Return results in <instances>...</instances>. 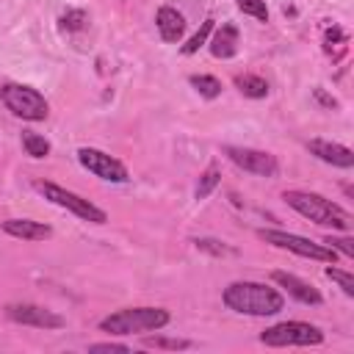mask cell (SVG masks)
Returning <instances> with one entry per match:
<instances>
[{
  "label": "cell",
  "mask_w": 354,
  "mask_h": 354,
  "mask_svg": "<svg viewBox=\"0 0 354 354\" xmlns=\"http://www.w3.org/2000/svg\"><path fill=\"white\" fill-rule=\"evenodd\" d=\"M266 243L277 246V249H288L293 254H301V257H310V260H321V263H335V249H329L326 243H315L310 238H301V235H293V232H282V230H260L257 232Z\"/></svg>",
  "instance_id": "obj_5"
},
{
  "label": "cell",
  "mask_w": 354,
  "mask_h": 354,
  "mask_svg": "<svg viewBox=\"0 0 354 354\" xmlns=\"http://www.w3.org/2000/svg\"><path fill=\"white\" fill-rule=\"evenodd\" d=\"M191 86H194L202 97H207V100H213V97L221 94V83H218L213 75H191Z\"/></svg>",
  "instance_id": "obj_18"
},
{
  "label": "cell",
  "mask_w": 354,
  "mask_h": 354,
  "mask_svg": "<svg viewBox=\"0 0 354 354\" xmlns=\"http://www.w3.org/2000/svg\"><path fill=\"white\" fill-rule=\"evenodd\" d=\"M210 53L216 58H232L238 53V28L232 22H224L216 30V36L210 39Z\"/></svg>",
  "instance_id": "obj_15"
},
{
  "label": "cell",
  "mask_w": 354,
  "mask_h": 354,
  "mask_svg": "<svg viewBox=\"0 0 354 354\" xmlns=\"http://www.w3.org/2000/svg\"><path fill=\"white\" fill-rule=\"evenodd\" d=\"M86 25V14L80 8H69L64 17H61V28L64 30H80Z\"/></svg>",
  "instance_id": "obj_25"
},
{
  "label": "cell",
  "mask_w": 354,
  "mask_h": 354,
  "mask_svg": "<svg viewBox=\"0 0 354 354\" xmlns=\"http://www.w3.org/2000/svg\"><path fill=\"white\" fill-rule=\"evenodd\" d=\"M77 160L83 169H88L91 174H97L100 180H108V183H124L127 180V169L122 160L111 158L108 152L102 149H94V147H83L77 149Z\"/></svg>",
  "instance_id": "obj_8"
},
{
  "label": "cell",
  "mask_w": 354,
  "mask_h": 354,
  "mask_svg": "<svg viewBox=\"0 0 354 354\" xmlns=\"http://www.w3.org/2000/svg\"><path fill=\"white\" fill-rule=\"evenodd\" d=\"M282 199H285L296 213H301L304 218H310V221H315V224H321V227H335V230L348 232L351 224H354L348 210H343L340 205L324 199L321 194H310V191H285Z\"/></svg>",
  "instance_id": "obj_2"
},
{
  "label": "cell",
  "mask_w": 354,
  "mask_h": 354,
  "mask_svg": "<svg viewBox=\"0 0 354 354\" xmlns=\"http://www.w3.org/2000/svg\"><path fill=\"white\" fill-rule=\"evenodd\" d=\"M310 155H315L318 160L324 163H332V166H340V169H351L354 166V152L343 144H335V141H324V138H313L307 144Z\"/></svg>",
  "instance_id": "obj_11"
},
{
  "label": "cell",
  "mask_w": 354,
  "mask_h": 354,
  "mask_svg": "<svg viewBox=\"0 0 354 354\" xmlns=\"http://www.w3.org/2000/svg\"><path fill=\"white\" fill-rule=\"evenodd\" d=\"M155 25H158V33H160L163 41H180L183 33H185V17L171 6H160L158 8Z\"/></svg>",
  "instance_id": "obj_13"
},
{
  "label": "cell",
  "mask_w": 354,
  "mask_h": 354,
  "mask_svg": "<svg viewBox=\"0 0 354 354\" xmlns=\"http://www.w3.org/2000/svg\"><path fill=\"white\" fill-rule=\"evenodd\" d=\"M313 97H315V100H318L324 108H337V100H335L332 94H326L324 88H313Z\"/></svg>",
  "instance_id": "obj_28"
},
{
  "label": "cell",
  "mask_w": 354,
  "mask_h": 354,
  "mask_svg": "<svg viewBox=\"0 0 354 354\" xmlns=\"http://www.w3.org/2000/svg\"><path fill=\"white\" fill-rule=\"evenodd\" d=\"M6 315L17 324H28V326H39V329H61L64 326V318L53 310H44L39 304H8L6 307Z\"/></svg>",
  "instance_id": "obj_10"
},
{
  "label": "cell",
  "mask_w": 354,
  "mask_h": 354,
  "mask_svg": "<svg viewBox=\"0 0 354 354\" xmlns=\"http://www.w3.org/2000/svg\"><path fill=\"white\" fill-rule=\"evenodd\" d=\"M218 183H221V171H218V166H207V169L202 171V177H199V183H196V199L210 196V191H213Z\"/></svg>",
  "instance_id": "obj_19"
},
{
  "label": "cell",
  "mask_w": 354,
  "mask_h": 354,
  "mask_svg": "<svg viewBox=\"0 0 354 354\" xmlns=\"http://www.w3.org/2000/svg\"><path fill=\"white\" fill-rule=\"evenodd\" d=\"M169 324V310L163 307H124L100 321V329L108 335H133V332H149Z\"/></svg>",
  "instance_id": "obj_3"
},
{
  "label": "cell",
  "mask_w": 354,
  "mask_h": 354,
  "mask_svg": "<svg viewBox=\"0 0 354 354\" xmlns=\"http://www.w3.org/2000/svg\"><path fill=\"white\" fill-rule=\"evenodd\" d=\"M224 155L241 166L243 171H252V174H260V177H274L279 171V163L271 152H263V149H252V147H224Z\"/></svg>",
  "instance_id": "obj_9"
},
{
  "label": "cell",
  "mask_w": 354,
  "mask_h": 354,
  "mask_svg": "<svg viewBox=\"0 0 354 354\" xmlns=\"http://www.w3.org/2000/svg\"><path fill=\"white\" fill-rule=\"evenodd\" d=\"M210 30H213V17H207V19L202 22V28H199V30H196V33L188 39V44H183V53H185V55L196 53V50H199V47L207 41V33H210Z\"/></svg>",
  "instance_id": "obj_21"
},
{
  "label": "cell",
  "mask_w": 354,
  "mask_h": 354,
  "mask_svg": "<svg viewBox=\"0 0 354 354\" xmlns=\"http://www.w3.org/2000/svg\"><path fill=\"white\" fill-rule=\"evenodd\" d=\"M326 277H329L332 282H337V285H340V290H343L346 296H354V277H351L348 271H340V268L329 266V268H326Z\"/></svg>",
  "instance_id": "obj_22"
},
{
  "label": "cell",
  "mask_w": 354,
  "mask_h": 354,
  "mask_svg": "<svg viewBox=\"0 0 354 354\" xmlns=\"http://www.w3.org/2000/svg\"><path fill=\"white\" fill-rule=\"evenodd\" d=\"M221 299L230 310L243 315H274L285 307L282 293L263 282H232L224 288Z\"/></svg>",
  "instance_id": "obj_1"
},
{
  "label": "cell",
  "mask_w": 354,
  "mask_h": 354,
  "mask_svg": "<svg viewBox=\"0 0 354 354\" xmlns=\"http://www.w3.org/2000/svg\"><path fill=\"white\" fill-rule=\"evenodd\" d=\"M144 346L147 348H169V351H180V348H191V340H183V337H144Z\"/></svg>",
  "instance_id": "obj_20"
},
{
  "label": "cell",
  "mask_w": 354,
  "mask_h": 354,
  "mask_svg": "<svg viewBox=\"0 0 354 354\" xmlns=\"http://www.w3.org/2000/svg\"><path fill=\"white\" fill-rule=\"evenodd\" d=\"M271 279H274L277 285H282V288H285L296 301H301V304H321V293H318V288H313L310 282L299 279L296 274L274 271V274H271Z\"/></svg>",
  "instance_id": "obj_12"
},
{
  "label": "cell",
  "mask_w": 354,
  "mask_h": 354,
  "mask_svg": "<svg viewBox=\"0 0 354 354\" xmlns=\"http://www.w3.org/2000/svg\"><path fill=\"white\" fill-rule=\"evenodd\" d=\"M194 243H196V249L210 252V254H216V257H221V254H235V249H230L227 243H221V241H216V238H199V241H194Z\"/></svg>",
  "instance_id": "obj_24"
},
{
  "label": "cell",
  "mask_w": 354,
  "mask_h": 354,
  "mask_svg": "<svg viewBox=\"0 0 354 354\" xmlns=\"http://www.w3.org/2000/svg\"><path fill=\"white\" fill-rule=\"evenodd\" d=\"M235 3H238V8H241L243 14H249V17L260 19V22H266V19H268L266 0H235Z\"/></svg>",
  "instance_id": "obj_23"
},
{
  "label": "cell",
  "mask_w": 354,
  "mask_h": 354,
  "mask_svg": "<svg viewBox=\"0 0 354 354\" xmlns=\"http://www.w3.org/2000/svg\"><path fill=\"white\" fill-rule=\"evenodd\" d=\"M0 97H3L6 108H8L14 116L28 119V122H41V119H47V113H50L47 100H44L36 88H30V86L6 83V86L0 88Z\"/></svg>",
  "instance_id": "obj_4"
},
{
  "label": "cell",
  "mask_w": 354,
  "mask_h": 354,
  "mask_svg": "<svg viewBox=\"0 0 354 354\" xmlns=\"http://www.w3.org/2000/svg\"><path fill=\"white\" fill-rule=\"evenodd\" d=\"M88 351H91V354H100V351H108V354H113V351H116V354H127L130 348H127L124 343H94V346H88Z\"/></svg>",
  "instance_id": "obj_27"
},
{
  "label": "cell",
  "mask_w": 354,
  "mask_h": 354,
  "mask_svg": "<svg viewBox=\"0 0 354 354\" xmlns=\"http://www.w3.org/2000/svg\"><path fill=\"white\" fill-rule=\"evenodd\" d=\"M3 232L14 235V238H22V241H44V238H50L53 230L41 221H30V218H6Z\"/></svg>",
  "instance_id": "obj_14"
},
{
  "label": "cell",
  "mask_w": 354,
  "mask_h": 354,
  "mask_svg": "<svg viewBox=\"0 0 354 354\" xmlns=\"http://www.w3.org/2000/svg\"><path fill=\"white\" fill-rule=\"evenodd\" d=\"M22 147L30 158H47L50 155V141L39 133H22Z\"/></svg>",
  "instance_id": "obj_17"
},
{
  "label": "cell",
  "mask_w": 354,
  "mask_h": 354,
  "mask_svg": "<svg viewBox=\"0 0 354 354\" xmlns=\"http://www.w3.org/2000/svg\"><path fill=\"white\" fill-rule=\"evenodd\" d=\"M235 88L243 94V97H252V100H263L268 94V83L257 75H238L235 77Z\"/></svg>",
  "instance_id": "obj_16"
},
{
  "label": "cell",
  "mask_w": 354,
  "mask_h": 354,
  "mask_svg": "<svg viewBox=\"0 0 354 354\" xmlns=\"http://www.w3.org/2000/svg\"><path fill=\"white\" fill-rule=\"evenodd\" d=\"M324 340V332L304 321H282L277 326H268L260 335V343L266 346H318Z\"/></svg>",
  "instance_id": "obj_6"
},
{
  "label": "cell",
  "mask_w": 354,
  "mask_h": 354,
  "mask_svg": "<svg viewBox=\"0 0 354 354\" xmlns=\"http://www.w3.org/2000/svg\"><path fill=\"white\" fill-rule=\"evenodd\" d=\"M324 243L329 249H335V252H343L346 257H354V241L351 238H326Z\"/></svg>",
  "instance_id": "obj_26"
},
{
  "label": "cell",
  "mask_w": 354,
  "mask_h": 354,
  "mask_svg": "<svg viewBox=\"0 0 354 354\" xmlns=\"http://www.w3.org/2000/svg\"><path fill=\"white\" fill-rule=\"evenodd\" d=\"M36 191H41L44 199H50L53 205L66 207V210H72L75 216H80V218H86V221H94V224H105V221H108L105 210H100V207L91 205L88 199H83V196H77V194H72V191H66V188H61V185H55V183L39 180V183H36Z\"/></svg>",
  "instance_id": "obj_7"
}]
</instances>
